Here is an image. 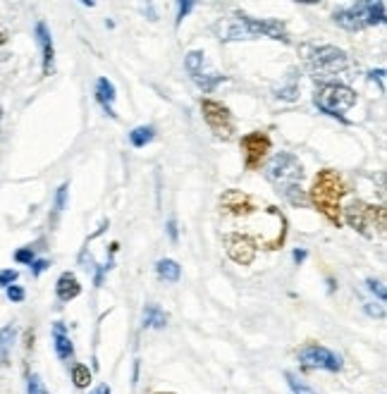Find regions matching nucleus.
Segmentation results:
<instances>
[{"label":"nucleus","instance_id":"obj_1","mask_svg":"<svg viewBox=\"0 0 387 394\" xmlns=\"http://www.w3.org/2000/svg\"><path fill=\"white\" fill-rule=\"evenodd\" d=\"M265 177H268V182L275 187V192L282 194L289 203H294V206H302L304 203V194H302L304 168L294 153L282 150V153L273 155L270 163L265 165Z\"/></svg>","mask_w":387,"mask_h":394},{"label":"nucleus","instance_id":"obj_2","mask_svg":"<svg viewBox=\"0 0 387 394\" xmlns=\"http://www.w3.org/2000/svg\"><path fill=\"white\" fill-rule=\"evenodd\" d=\"M347 184L335 170H321L313 179V187L308 192L311 203L318 208V213L328 218L332 225L340 227L342 222V198L347 196Z\"/></svg>","mask_w":387,"mask_h":394},{"label":"nucleus","instance_id":"obj_3","mask_svg":"<svg viewBox=\"0 0 387 394\" xmlns=\"http://www.w3.org/2000/svg\"><path fill=\"white\" fill-rule=\"evenodd\" d=\"M302 55L308 72H311L316 79H323V81L347 75V70H349L351 65L347 53L340 51L337 46H304Z\"/></svg>","mask_w":387,"mask_h":394},{"label":"nucleus","instance_id":"obj_4","mask_svg":"<svg viewBox=\"0 0 387 394\" xmlns=\"http://www.w3.org/2000/svg\"><path fill=\"white\" fill-rule=\"evenodd\" d=\"M345 220L349 227H354L359 235L373 239L375 235L385 237L387 230V211L383 206H369L364 201H354L345 208Z\"/></svg>","mask_w":387,"mask_h":394},{"label":"nucleus","instance_id":"obj_5","mask_svg":"<svg viewBox=\"0 0 387 394\" xmlns=\"http://www.w3.org/2000/svg\"><path fill=\"white\" fill-rule=\"evenodd\" d=\"M258 36H268L284 43L289 41L282 22H278V19H254L246 17V14H237V22L227 29V34L222 38L225 41H237V38H258Z\"/></svg>","mask_w":387,"mask_h":394},{"label":"nucleus","instance_id":"obj_6","mask_svg":"<svg viewBox=\"0 0 387 394\" xmlns=\"http://www.w3.org/2000/svg\"><path fill=\"white\" fill-rule=\"evenodd\" d=\"M313 103L318 110H323L325 115L332 118H345V113L356 103V94L345 84H323L318 86V91L313 94Z\"/></svg>","mask_w":387,"mask_h":394},{"label":"nucleus","instance_id":"obj_7","mask_svg":"<svg viewBox=\"0 0 387 394\" xmlns=\"http://www.w3.org/2000/svg\"><path fill=\"white\" fill-rule=\"evenodd\" d=\"M335 22L342 29H349V31H359L364 27H373V24L385 22V3H356L349 10H342L335 12Z\"/></svg>","mask_w":387,"mask_h":394},{"label":"nucleus","instance_id":"obj_8","mask_svg":"<svg viewBox=\"0 0 387 394\" xmlns=\"http://www.w3.org/2000/svg\"><path fill=\"white\" fill-rule=\"evenodd\" d=\"M201 113H203L206 124L211 127V131H215V136H220V139H225V141H230L232 136H235V120H232V113L222 103L203 98Z\"/></svg>","mask_w":387,"mask_h":394},{"label":"nucleus","instance_id":"obj_9","mask_svg":"<svg viewBox=\"0 0 387 394\" xmlns=\"http://www.w3.org/2000/svg\"><path fill=\"white\" fill-rule=\"evenodd\" d=\"M299 361L306 368H321V371L340 373L342 371V356L335 354L332 349L321 347V344H306V347L299 349Z\"/></svg>","mask_w":387,"mask_h":394},{"label":"nucleus","instance_id":"obj_10","mask_svg":"<svg viewBox=\"0 0 387 394\" xmlns=\"http://www.w3.org/2000/svg\"><path fill=\"white\" fill-rule=\"evenodd\" d=\"M270 150V136L263 131H251L241 136V153H244L246 170H258Z\"/></svg>","mask_w":387,"mask_h":394},{"label":"nucleus","instance_id":"obj_11","mask_svg":"<svg viewBox=\"0 0 387 394\" xmlns=\"http://www.w3.org/2000/svg\"><path fill=\"white\" fill-rule=\"evenodd\" d=\"M222 244L225 251L235 263L239 265H251L256 259V241L249 235H241V232H230V235L222 237Z\"/></svg>","mask_w":387,"mask_h":394},{"label":"nucleus","instance_id":"obj_12","mask_svg":"<svg viewBox=\"0 0 387 394\" xmlns=\"http://www.w3.org/2000/svg\"><path fill=\"white\" fill-rule=\"evenodd\" d=\"M36 38H38V46H41L43 53V75H53V62H55V46H53V36L48 31V27L43 22L36 24Z\"/></svg>","mask_w":387,"mask_h":394},{"label":"nucleus","instance_id":"obj_13","mask_svg":"<svg viewBox=\"0 0 387 394\" xmlns=\"http://www.w3.org/2000/svg\"><path fill=\"white\" fill-rule=\"evenodd\" d=\"M55 294H57V299L65 301V304L81 294V285H79V280H77L75 272H62V275L57 277Z\"/></svg>","mask_w":387,"mask_h":394},{"label":"nucleus","instance_id":"obj_14","mask_svg":"<svg viewBox=\"0 0 387 394\" xmlns=\"http://www.w3.org/2000/svg\"><path fill=\"white\" fill-rule=\"evenodd\" d=\"M115 98H118V94H115V84L108 79V77H101V79L96 81V101L103 105V110L110 115V118H115V110H113Z\"/></svg>","mask_w":387,"mask_h":394},{"label":"nucleus","instance_id":"obj_15","mask_svg":"<svg viewBox=\"0 0 387 394\" xmlns=\"http://www.w3.org/2000/svg\"><path fill=\"white\" fill-rule=\"evenodd\" d=\"M53 342H55V354L62 361H70L72 354H75V347H72V339L65 330V323H55L53 325Z\"/></svg>","mask_w":387,"mask_h":394},{"label":"nucleus","instance_id":"obj_16","mask_svg":"<svg viewBox=\"0 0 387 394\" xmlns=\"http://www.w3.org/2000/svg\"><path fill=\"white\" fill-rule=\"evenodd\" d=\"M165 323H168L165 311H163L161 306H156V304H148L146 311H144V328L161 330V328H165Z\"/></svg>","mask_w":387,"mask_h":394},{"label":"nucleus","instance_id":"obj_17","mask_svg":"<svg viewBox=\"0 0 387 394\" xmlns=\"http://www.w3.org/2000/svg\"><path fill=\"white\" fill-rule=\"evenodd\" d=\"M14 337H17V328L14 325H5L0 330V363L10 361V352H12Z\"/></svg>","mask_w":387,"mask_h":394},{"label":"nucleus","instance_id":"obj_18","mask_svg":"<svg viewBox=\"0 0 387 394\" xmlns=\"http://www.w3.org/2000/svg\"><path fill=\"white\" fill-rule=\"evenodd\" d=\"M156 272L161 275V280H165V282H177L180 280V275H182V267L177 265V261H172V259H163V261H158L156 263Z\"/></svg>","mask_w":387,"mask_h":394},{"label":"nucleus","instance_id":"obj_19","mask_svg":"<svg viewBox=\"0 0 387 394\" xmlns=\"http://www.w3.org/2000/svg\"><path fill=\"white\" fill-rule=\"evenodd\" d=\"M153 136H156V129L151 124H144V127H137L129 131V141H132L134 148H144L146 144H151Z\"/></svg>","mask_w":387,"mask_h":394},{"label":"nucleus","instance_id":"obj_20","mask_svg":"<svg viewBox=\"0 0 387 394\" xmlns=\"http://www.w3.org/2000/svg\"><path fill=\"white\" fill-rule=\"evenodd\" d=\"M203 65H206V60H203V53H198V51H191V53H187V57H185V67H187V72L191 75V79L194 77H198L203 72Z\"/></svg>","mask_w":387,"mask_h":394},{"label":"nucleus","instance_id":"obj_21","mask_svg":"<svg viewBox=\"0 0 387 394\" xmlns=\"http://www.w3.org/2000/svg\"><path fill=\"white\" fill-rule=\"evenodd\" d=\"M284 378H287V385L294 394H318L311 385H306V382L294 376V373H284Z\"/></svg>","mask_w":387,"mask_h":394},{"label":"nucleus","instance_id":"obj_22","mask_svg":"<svg viewBox=\"0 0 387 394\" xmlns=\"http://www.w3.org/2000/svg\"><path fill=\"white\" fill-rule=\"evenodd\" d=\"M72 380H75L77 387H86L91 382V371L89 366H84V363H77L75 368H72Z\"/></svg>","mask_w":387,"mask_h":394},{"label":"nucleus","instance_id":"obj_23","mask_svg":"<svg viewBox=\"0 0 387 394\" xmlns=\"http://www.w3.org/2000/svg\"><path fill=\"white\" fill-rule=\"evenodd\" d=\"M222 79H225L222 75H203V72L198 77H194V81H196V84L201 86L203 91H213Z\"/></svg>","mask_w":387,"mask_h":394},{"label":"nucleus","instance_id":"obj_24","mask_svg":"<svg viewBox=\"0 0 387 394\" xmlns=\"http://www.w3.org/2000/svg\"><path fill=\"white\" fill-rule=\"evenodd\" d=\"M27 390H29V394H48V392H46V387H43V382H41V378H38V376H31V378H29Z\"/></svg>","mask_w":387,"mask_h":394},{"label":"nucleus","instance_id":"obj_25","mask_svg":"<svg viewBox=\"0 0 387 394\" xmlns=\"http://www.w3.org/2000/svg\"><path fill=\"white\" fill-rule=\"evenodd\" d=\"M14 261L31 265V263L36 261V259H34V251H31V249H19V251H14Z\"/></svg>","mask_w":387,"mask_h":394},{"label":"nucleus","instance_id":"obj_26","mask_svg":"<svg viewBox=\"0 0 387 394\" xmlns=\"http://www.w3.org/2000/svg\"><path fill=\"white\" fill-rule=\"evenodd\" d=\"M17 270H3L0 272V287H5V289H8L10 285H12V282H17Z\"/></svg>","mask_w":387,"mask_h":394},{"label":"nucleus","instance_id":"obj_27","mask_svg":"<svg viewBox=\"0 0 387 394\" xmlns=\"http://www.w3.org/2000/svg\"><path fill=\"white\" fill-rule=\"evenodd\" d=\"M8 299L14 301V304H19V301H24V289L17 285H10L8 287Z\"/></svg>","mask_w":387,"mask_h":394},{"label":"nucleus","instance_id":"obj_28","mask_svg":"<svg viewBox=\"0 0 387 394\" xmlns=\"http://www.w3.org/2000/svg\"><path fill=\"white\" fill-rule=\"evenodd\" d=\"M385 301H378V306L373 304H366V313L373 315V318H385Z\"/></svg>","mask_w":387,"mask_h":394},{"label":"nucleus","instance_id":"obj_29","mask_svg":"<svg viewBox=\"0 0 387 394\" xmlns=\"http://www.w3.org/2000/svg\"><path fill=\"white\" fill-rule=\"evenodd\" d=\"M366 285H369V289L373 291V294H378V301H385V287H383V282H380V280H369Z\"/></svg>","mask_w":387,"mask_h":394},{"label":"nucleus","instance_id":"obj_30","mask_svg":"<svg viewBox=\"0 0 387 394\" xmlns=\"http://www.w3.org/2000/svg\"><path fill=\"white\" fill-rule=\"evenodd\" d=\"M65 198H67V184H62V187L57 189V196H55V208H57V211H62V208H65Z\"/></svg>","mask_w":387,"mask_h":394},{"label":"nucleus","instance_id":"obj_31","mask_svg":"<svg viewBox=\"0 0 387 394\" xmlns=\"http://www.w3.org/2000/svg\"><path fill=\"white\" fill-rule=\"evenodd\" d=\"M369 79H371V81H378L380 91H385V70H373V72L369 75Z\"/></svg>","mask_w":387,"mask_h":394},{"label":"nucleus","instance_id":"obj_32","mask_svg":"<svg viewBox=\"0 0 387 394\" xmlns=\"http://www.w3.org/2000/svg\"><path fill=\"white\" fill-rule=\"evenodd\" d=\"M191 8H194V3H189V0H187V3H180V5H177V10H180V14H177V24H180L182 19H185L187 14L191 12Z\"/></svg>","mask_w":387,"mask_h":394},{"label":"nucleus","instance_id":"obj_33","mask_svg":"<svg viewBox=\"0 0 387 394\" xmlns=\"http://www.w3.org/2000/svg\"><path fill=\"white\" fill-rule=\"evenodd\" d=\"M48 265H51V263H48V261H34L31 263V272H34V275H41V272L43 270H48Z\"/></svg>","mask_w":387,"mask_h":394},{"label":"nucleus","instance_id":"obj_34","mask_svg":"<svg viewBox=\"0 0 387 394\" xmlns=\"http://www.w3.org/2000/svg\"><path fill=\"white\" fill-rule=\"evenodd\" d=\"M168 235H170L172 241H177V222H175V220L168 222Z\"/></svg>","mask_w":387,"mask_h":394},{"label":"nucleus","instance_id":"obj_35","mask_svg":"<svg viewBox=\"0 0 387 394\" xmlns=\"http://www.w3.org/2000/svg\"><path fill=\"white\" fill-rule=\"evenodd\" d=\"M292 256H294V261H297V263H302L304 259H306V251H304V249H297Z\"/></svg>","mask_w":387,"mask_h":394},{"label":"nucleus","instance_id":"obj_36","mask_svg":"<svg viewBox=\"0 0 387 394\" xmlns=\"http://www.w3.org/2000/svg\"><path fill=\"white\" fill-rule=\"evenodd\" d=\"M91 394H110V387L108 385H101V387H96V390L91 392Z\"/></svg>","mask_w":387,"mask_h":394},{"label":"nucleus","instance_id":"obj_37","mask_svg":"<svg viewBox=\"0 0 387 394\" xmlns=\"http://www.w3.org/2000/svg\"><path fill=\"white\" fill-rule=\"evenodd\" d=\"M158 394H172V392H158Z\"/></svg>","mask_w":387,"mask_h":394}]
</instances>
